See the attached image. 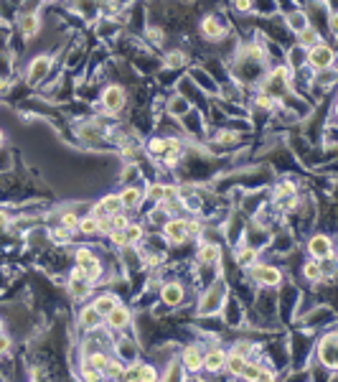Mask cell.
Returning a JSON list of instances; mask_svg holds the SVG:
<instances>
[{
	"mask_svg": "<svg viewBox=\"0 0 338 382\" xmlns=\"http://www.w3.org/2000/svg\"><path fill=\"white\" fill-rule=\"evenodd\" d=\"M333 49H328V46H323V44H318V46H313L310 49V54H308V62H310V67L313 69H328L331 64H333Z\"/></svg>",
	"mask_w": 338,
	"mask_h": 382,
	"instance_id": "1",
	"label": "cell"
},
{
	"mask_svg": "<svg viewBox=\"0 0 338 382\" xmlns=\"http://www.w3.org/2000/svg\"><path fill=\"white\" fill-rule=\"evenodd\" d=\"M308 250H310V252H313V257H318V260H326V257H331V255H333V245H331V239H328V237H323V234H315V237L310 239Z\"/></svg>",
	"mask_w": 338,
	"mask_h": 382,
	"instance_id": "2",
	"label": "cell"
},
{
	"mask_svg": "<svg viewBox=\"0 0 338 382\" xmlns=\"http://www.w3.org/2000/svg\"><path fill=\"white\" fill-rule=\"evenodd\" d=\"M102 102H104L107 110L117 112V110L125 105V92H122V87H107L104 94H102Z\"/></svg>",
	"mask_w": 338,
	"mask_h": 382,
	"instance_id": "3",
	"label": "cell"
},
{
	"mask_svg": "<svg viewBox=\"0 0 338 382\" xmlns=\"http://www.w3.org/2000/svg\"><path fill=\"white\" fill-rule=\"evenodd\" d=\"M321 362L326 365V367H336V336L333 334H328L326 339H323V347H321Z\"/></svg>",
	"mask_w": 338,
	"mask_h": 382,
	"instance_id": "4",
	"label": "cell"
},
{
	"mask_svg": "<svg viewBox=\"0 0 338 382\" xmlns=\"http://www.w3.org/2000/svg\"><path fill=\"white\" fill-rule=\"evenodd\" d=\"M49 69H51V59H49V56H38V59L31 64V69H28V82H31V84L41 82L44 76L49 74Z\"/></svg>",
	"mask_w": 338,
	"mask_h": 382,
	"instance_id": "5",
	"label": "cell"
},
{
	"mask_svg": "<svg viewBox=\"0 0 338 382\" xmlns=\"http://www.w3.org/2000/svg\"><path fill=\"white\" fill-rule=\"evenodd\" d=\"M165 237L171 239V242H183L186 237H188V232H186V219H171L168 225H165Z\"/></svg>",
	"mask_w": 338,
	"mask_h": 382,
	"instance_id": "6",
	"label": "cell"
},
{
	"mask_svg": "<svg viewBox=\"0 0 338 382\" xmlns=\"http://www.w3.org/2000/svg\"><path fill=\"white\" fill-rule=\"evenodd\" d=\"M224 359H226V354L221 349H211L201 359V367L208 370V372H219V370H224Z\"/></svg>",
	"mask_w": 338,
	"mask_h": 382,
	"instance_id": "7",
	"label": "cell"
},
{
	"mask_svg": "<svg viewBox=\"0 0 338 382\" xmlns=\"http://www.w3.org/2000/svg\"><path fill=\"white\" fill-rule=\"evenodd\" d=\"M255 278L265 286H277L280 283V270L270 268V265H260V268H255Z\"/></svg>",
	"mask_w": 338,
	"mask_h": 382,
	"instance_id": "8",
	"label": "cell"
},
{
	"mask_svg": "<svg viewBox=\"0 0 338 382\" xmlns=\"http://www.w3.org/2000/svg\"><path fill=\"white\" fill-rule=\"evenodd\" d=\"M107 318H110V326H115V329H122V326H128V321H130V311L128 308H122V306L117 304L110 313H107Z\"/></svg>",
	"mask_w": 338,
	"mask_h": 382,
	"instance_id": "9",
	"label": "cell"
},
{
	"mask_svg": "<svg viewBox=\"0 0 338 382\" xmlns=\"http://www.w3.org/2000/svg\"><path fill=\"white\" fill-rule=\"evenodd\" d=\"M163 301L168 306H178L183 301V288H181L178 283H168V286L163 288Z\"/></svg>",
	"mask_w": 338,
	"mask_h": 382,
	"instance_id": "10",
	"label": "cell"
},
{
	"mask_svg": "<svg viewBox=\"0 0 338 382\" xmlns=\"http://www.w3.org/2000/svg\"><path fill=\"white\" fill-rule=\"evenodd\" d=\"M244 365H247V359H244V354H242V352H231V354L224 359V367H226L231 375H239Z\"/></svg>",
	"mask_w": 338,
	"mask_h": 382,
	"instance_id": "11",
	"label": "cell"
},
{
	"mask_svg": "<svg viewBox=\"0 0 338 382\" xmlns=\"http://www.w3.org/2000/svg\"><path fill=\"white\" fill-rule=\"evenodd\" d=\"M201 352L196 349V347H188L186 352H183V365H186V370H201Z\"/></svg>",
	"mask_w": 338,
	"mask_h": 382,
	"instance_id": "12",
	"label": "cell"
},
{
	"mask_svg": "<svg viewBox=\"0 0 338 382\" xmlns=\"http://www.w3.org/2000/svg\"><path fill=\"white\" fill-rule=\"evenodd\" d=\"M115 306H117V298H115V296H99V298L94 301V308H97L99 316H107Z\"/></svg>",
	"mask_w": 338,
	"mask_h": 382,
	"instance_id": "13",
	"label": "cell"
},
{
	"mask_svg": "<svg viewBox=\"0 0 338 382\" xmlns=\"http://www.w3.org/2000/svg\"><path fill=\"white\" fill-rule=\"evenodd\" d=\"M219 257H221V252H219L216 245H203L201 250H199V260L201 263H216Z\"/></svg>",
	"mask_w": 338,
	"mask_h": 382,
	"instance_id": "14",
	"label": "cell"
},
{
	"mask_svg": "<svg viewBox=\"0 0 338 382\" xmlns=\"http://www.w3.org/2000/svg\"><path fill=\"white\" fill-rule=\"evenodd\" d=\"M201 31H203V36H208V38H216L219 33H221V26L216 23V18H203V23H201Z\"/></svg>",
	"mask_w": 338,
	"mask_h": 382,
	"instance_id": "15",
	"label": "cell"
},
{
	"mask_svg": "<svg viewBox=\"0 0 338 382\" xmlns=\"http://www.w3.org/2000/svg\"><path fill=\"white\" fill-rule=\"evenodd\" d=\"M38 26H41V23H38L36 15H26V18L20 21V31H23L26 36H33V33L38 31Z\"/></svg>",
	"mask_w": 338,
	"mask_h": 382,
	"instance_id": "16",
	"label": "cell"
},
{
	"mask_svg": "<svg viewBox=\"0 0 338 382\" xmlns=\"http://www.w3.org/2000/svg\"><path fill=\"white\" fill-rule=\"evenodd\" d=\"M303 273H305V278H308V280H321V278H323V268H321L315 260H313V263H308V265L303 268Z\"/></svg>",
	"mask_w": 338,
	"mask_h": 382,
	"instance_id": "17",
	"label": "cell"
},
{
	"mask_svg": "<svg viewBox=\"0 0 338 382\" xmlns=\"http://www.w3.org/2000/svg\"><path fill=\"white\" fill-rule=\"evenodd\" d=\"M79 318H81V324H84V326H94V324L99 321V313H97V308H94V306H87V308L81 311V316H79Z\"/></svg>",
	"mask_w": 338,
	"mask_h": 382,
	"instance_id": "18",
	"label": "cell"
},
{
	"mask_svg": "<svg viewBox=\"0 0 338 382\" xmlns=\"http://www.w3.org/2000/svg\"><path fill=\"white\" fill-rule=\"evenodd\" d=\"M107 365H110V359H107L104 354H99V352H97V354H92V357L87 359V367H94V370H99V372H104V370H107Z\"/></svg>",
	"mask_w": 338,
	"mask_h": 382,
	"instance_id": "19",
	"label": "cell"
},
{
	"mask_svg": "<svg viewBox=\"0 0 338 382\" xmlns=\"http://www.w3.org/2000/svg\"><path fill=\"white\" fill-rule=\"evenodd\" d=\"M137 199H140V191H137L135 186L125 189V191H122V196H120L122 207H135V204H137Z\"/></svg>",
	"mask_w": 338,
	"mask_h": 382,
	"instance_id": "20",
	"label": "cell"
},
{
	"mask_svg": "<svg viewBox=\"0 0 338 382\" xmlns=\"http://www.w3.org/2000/svg\"><path fill=\"white\" fill-rule=\"evenodd\" d=\"M290 26H292V28H295V31L300 33L303 28H308V15H305L303 10H298V13H292V15H290Z\"/></svg>",
	"mask_w": 338,
	"mask_h": 382,
	"instance_id": "21",
	"label": "cell"
},
{
	"mask_svg": "<svg viewBox=\"0 0 338 382\" xmlns=\"http://www.w3.org/2000/svg\"><path fill=\"white\" fill-rule=\"evenodd\" d=\"M122 232H125L128 245H130V242H137V239L142 237V227H140V225H133V222H128V227L122 229Z\"/></svg>",
	"mask_w": 338,
	"mask_h": 382,
	"instance_id": "22",
	"label": "cell"
},
{
	"mask_svg": "<svg viewBox=\"0 0 338 382\" xmlns=\"http://www.w3.org/2000/svg\"><path fill=\"white\" fill-rule=\"evenodd\" d=\"M76 227L81 229L84 234H94L97 232V217H87V219H79Z\"/></svg>",
	"mask_w": 338,
	"mask_h": 382,
	"instance_id": "23",
	"label": "cell"
},
{
	"mask_svg": "<svg viewBox=\"0 0 338 382\" xmlns=\"http://www.w3.org/2000/svg\"><path fill=\"white\" fill-rule=\"evenodd\" d=\"M239 375H242V377H247V380H260V375H262V370H260L257 365H244Z\"/></svg>",
	"mask_w": 338,
	"mask_h": 382,
	"instance_id": "24",
	"label": "cell"
},
{
	"mask_svg": "<svg viewBox=\"0 0 338 382\" xmlns=\"http://www.w3.org/2000/svg\"><path fill=\"white\" fill-rule=\"evenodd\" d=\"M99 273H102V265H99L97 260H92V263L84 268V275H87L89 280H97V278H99Z\"/></svg>",
	"mask_w": 338,
	"mask_h": 382,
	"instance_id": "25",
	"label": "cell"
},
{
	"mask_svg": "<svg viewBox=\"0 0 338 382\" xmlns=\"http://www.w3.org/2000/svg\"><path fill=\"white\" fill-rule=\"evenodd\" d=\"M158 375H155V370L150 367V365H140L137 367V380H155Z\"/></svg>",
	"mask_w": 338,
	"mask_h": 382,
	"instance_id": "26",
	"label": "cell"
},
{
	"mask_svg": "<svg viewBox=\"0 0 338 382\" xmlns=\"http://www.w3.org/2000/svg\"><path fill=\"white\" fill-rule=\"evenodd\" d=\"M128 222H130V219H128L125 214H120V212H117V214H110V225H112V229H125L128 227Z\"/></svg>",
	"mask_w": 338,
	"mask_h": 382,
	"instance_id": "27",
	"label": "cell"
},
{
	"mask_svg": "<svg viewBox=\"0 0 338 382\" xmlns=\"http://www.w3.org/2000/svg\"><path fill=\"white\" fill-rule=\"evenodd\" d=\"M92 260H94V255H92L89 250H76V265L87 268V265H89Z\"/></svg>",
	"mask_w": 338,
	"mask_h": 382,
	"instance_id": "28",
	"label": "cell"
},
{
	"mask_svg": "<svg viewBox=\"0 0 338 382\" xmlns=\"http://www.w3.org/2000/svg\"><path fill=\"white\" fill-rule=\"evenodd\" d=\"M300 41L310 46V44H315V41H318V33H315L313 28H303V31H300Z\"/></svg>",
	"mask_w": 338,
	"mask_h": 382,
	"instance_id": "29",
	"label": "cell"
},
{
	"mask_svg": "<svg viewBox=\"0 0 338 382\" xmlns=\"http://www.w3.org/2000/svg\"><path fill=\"white\" fill-rule=\"evenodd\" d=\"M110 234H112V245H117V247H128V239H125V232H122V229H112Z\"/></svg>",
	"mask_w": 338,
	"mask_h": 382,
	"instance_id": "30",
	"label": "cell"
},
{
	"mask_svg": "<svg viewBox=\"0 0 338 382\" xmlns=\"http://www.w3.org/2000/svg\"><path fill=\"white\" fill-rule=\"evenodd\" d=\"M255 260H257V252H255V250H242V252H239V263H242V265H252Z\"/></svg>",
	"mask_w": 338,
	"mask_h": 382,
	"instance_id": "31",
	"label": "cell"
},
{
	"mask_svg": "<svg viewBox=\"0 0 338 382\" xmlns=\"http://www.w3.org/2000/svg\"><path fill=\"white\" fill-rule=\"evenodd\" d=\"M61 225H64L67 229L76 227V225H79V217H76V214H71V212H67V214L61 217Z\"/></svg>",
	"mask_w": 338,
	"mask_h": 382,
	"instance_id": "32",
	"label": "cell"
},
{
	"mask_svg": "<svg viewBox=\"0 0 338 382\" xmlns=\"http://www.w3.org/2000/svg\"><path fill=\"white\" fill-rule=\"evenodd\" d=\"M272 105H274V99H272L270 94H260V97H257V107H265V110H270Z\"/></svg>",
	"mask_w": 338,
	"mask_h": 382,
	"instance_id": "33",
	"label": "cell"
},
{
	"mask_svg": "<svg viewBox=\"0 0 338 382\" xmlns=\"http://www.w3.org/2000/svg\"><path fill=\"white\" fill-rule=\"evenodd\" d=\"M165 151L178 153V151H181V140H176V138H168V140H165Z\"/></svg>",
	"mask_w": 338,
	"mask_h": 382,
	"instance_id": "34",
	"label": "cell"
},
{
	"mask_svg": "<svg viewBox=\"0 0 338 382\" xmlns=\"http://www.w3.org/2000/svg\"><path fill=\"white\" fill-rule=\"evenodd\" d=\"M165 151V140H150V153H163Z\"/></svg>",
	"mask_w": 338,
	"mask_h": 382,
	"instance_id": "35",
	"label": "cell"
},
{
	"mask_svg": "<svg viewBox=\"0 0 338 382\" xmlns=\"http://www.w3.org/2000/svg\"><path fill=\"white\" fill-rule=\"evenodd\" d=\"M147 194H150L153 199H163V186H150Z\"/></svg>",
	"mask_w": 338,
	"mask_h": 382,
	"instance_id": "36",
	"label": "cell"
},
{
	"mask_svg": "<svg viewBox=\"0 0 338 382\" xmlns=\"http://www.w3.org/2000/svg\"><path fill=\"white\" fill-rule=\"evenodd\" d=\"M84 278H87V275H84V268H81V265H76V268H74V273H71V280H84Z\"/></svg>",
	"mask_w": 338,
	"mask_h": 382,
	"instance_id": "37",
	"label": "cell"
},
{
	"mask_svg": "<svg viewBox=\"0 0 338 382\" xmlns=\"http://www.w3.org/2000/svg\"><path fill=\"white\" fill-rule=\"evenodd\" d=\"M71 293H74L76 298H81V296H87V286H79V283H76V286H71Z\"/></svg>",
	"mask_w": 338,
	"mask_h": 382,
	"instance_id": "38",
	"label": "cell"
},
{
	"mask_svg": "<svg viewBox=\"0 0 338 382\" xmlns=\"http://www.w3.org/2000/svg\"><path fill=\"white\" fill-rule=\"evenodd\" d=\"M234 8L237 10H249L252 8V0H234Z\"/></svg>",
	"mask_w": 338,
	"mask_h": 382,
	"instance_id": "39",
	"label": "cell"
},
{
	"mask_svg": "<svg viewBox=\"0 0 338 382\" xmlns=\"http://www.w3.org/2000/svg\"><path fill=\"white\" fill-rule=\"evenodd\" d=\"M84 380H99V370H84Z\"/></svg>",
	"mask_w": 338,
	"mask_h": 382,
	"instance_id": "40",
	"label": "cell"
},
{
	"mask_svg": "<svg viewBox=\"0 0 338 382\" xmlns=\"http://www.w3.org/2000/svg\"><path fill=\"white\" fill-rule=\"evenodd\" d=\"M282 194H292V184H282V186H277V196H282Z\"/></svg>",
	"mask_w": 338,
	"mask_h": 382,
	"instance_id": "41",
	"label": "cell"
},
{
	"mask_svg": "<svg viewBox=\"0 0 338 382\" xmlns=\"http://www.w3.org/2000/svg\"><path fill=\"white\" fill-rule=\"evenodd\" d=\"M8 347H10V339L5 334H0V352H8Z\"/></svg>",
	"mask_w": 338,
	"mask_h": 382,
	"instance_id": "42",
	"label": "cell"
},
{
	"mask_svg": "<svg viewBox=\"0 0 338 382\" xmlns=\"http://www.w3.org/2000/svg\"><path fill=\"white\" fill-rule=\"evenodd\" d=\"M5 227H8V214H3V212H0V232H3Z\"/></svg>",
	"mask_w": 338,
	"mask_h": 382,
	"instance_id": "43",
	"label": "cell"
},
{
	"mask_svg": "<svg viewBox=\"0 0 338 382\" xmlns=\"http://www.w3.org/2000/svg\"><path fill=\"white\" fill-rule=\"evenodd\" d=\"M181 59H183L181 54H171V64H181Z\"/></svg>",
	"mask_w": 338,
	"mask_h": 382,
	"instance_id": "44",
	"label": "cell"
},
{
	"mask_svg": "<svg viewBox=\"0 0 338 382\" xmlns=\"http://www.w3.org/2000/svg\"><path fill=\"white\" fill-rule=\"evenodd\" d=\"M0 334H3V324H0Z\"/></svg>",
	"mask_w": 338,
	"mask_h": 382,
	"instance_id": "45",
	"label": "cell"
},
{
	"mask_svg": "<svg viewBox=\"0 0 338 382\" xmlns=\"http://www.w3.org/2000/svg\"><path fill=\"white\" fill-rule=\"evenodd\" d=\"M0 143H3V133H0Z\"/></svg>",
	"mask_w": 338,
	"mask_h": 382,
	"instance_id": "46",
	"label": "cell"
}]
</instances>
